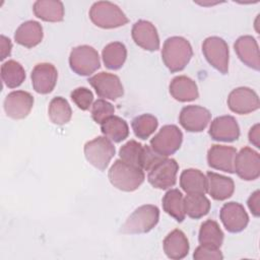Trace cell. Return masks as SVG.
<instances>
[{
	"label": "cell",
	"instance_id": "6da1fadb",
	"mask_svg": "<svg viewBox=\"0 0 260 260\" xmlns=\"http://www.w3.org/2000/svg\"><path fill=\"white\" fill-rule=\"evenodd\" d=\"M192 56V47L185 38L171 37L165 41L161 50V59L171 72L183 70Z\"/></svg>",
	"mask_w": 260,
	"mask_h": 260
},
{
	"label": "cell",
	"instance_id": "7a4b0ae2",
	"mask_svg": "<svg viewBox=\"0 0 260 260\" xmlns=\"http://www.w3.org/2000/svg\"><path fill=\"white\" fill-rule=\"evenodd\" d=\"M108 177L114 187L125 192L135 191L145 179L143 170L131 166L122 159H117L112 165Z\"/></svg>",
	"mask_w": 260,
	"mask_h": 260
},
{
	"label": "cell",
	"instance_id": "3957f363",
	"mask_svg": "<svg viewBox=\"0 0 260 260\" xmlns=\"http://www.w3.org/2000/svg\"><path fill=\"white\" fill-rule=\"evenodd\" d=\"M120 159L144 171H149L166 156L156 153L150 146L142 145L136 140H129L119 150Z\"/></svg>",
	"mask_w": 260,
	"mask_h": 260
},
{
	"label": "cell",
	"instance_id": "277c9868",
	"mask_svg": "<svg viewBox=\"0 0 260 260\" xmlns=\"http://www.w3.org/2000/svg\"><path fill=\"white\" fill-rule=\"evenodd\" d=\"M89 18L93 24L102 28H116L128 22L122 9L110 1H98L89 9Z\"/></svg>",
	"mask_w": 260,
	"mask_h": 260
},
{
	"label": "cell",
	"instance_id": "5b68a950",
	"mask_svg": "<svg viewBox=\"0 0 260 260\" xmlns=\"http://www.w3.org/2000/svg\"><path fill=\"white\" fill-rule=\"evenodd\" d=\"M159 210L155 205L145 204L136 208L121 226L123 234H144L151 231L158 222Z\"/></svg>",
	"mask_w": 260,
	"mask_h": 260
},
{
	"label": "cell",
	"instance_id": "8992f818",
	"mask_svg": "<svg viewBox=\"0 0 260 260\" xmlns=\"http://www.w3.org/2000/svg\"><path fill=\"white\" fill-rule=\"evenodd\" d=\"M69 65L71 70L76 74L81 76H89L101 66L99 53L90 46H77L70 52Z\"/></svg>",
	"mask_w": 260,
	"mask_h": 260
},
{
	"label": "cell",
	"instance_id": "52a82bcc",
	"mask_svg": "<svg viewBox=\"0 0 260 260\" xmlns=\"http://www.w3.org/2000/svg\"><path fill=\"white\" fill-rule=\"evenodd\" d=\"M86 160L100 171H104L115 155V146L106 136H98L84 144Z\"/></svg>",
	"mask_w": 260,
	"mask_h": 260
},
{
	"label": "cell",
	"instance_id": "ba28073f",
	"mask_svg": "<svg viewBox=\"0 0 260 260\" xmlns=\"http://www.w3.org/2000/svg\"><path fill=\"white\" fill-rule=\"evenodd\" d=\"M183 133L176 125H165L151 138L150 147L162 156L174 154L181 146Z\"/></svg>",
	"mask_w": 260,
	"mask_h": 260
},
{
	"label": "cell",
	"instance_id": "9c48e42d",
	"mask_svg": "<svg viewBox=\"0 0 260 260\" xmlns=\"http://www.w3.org/2000/svg\"><path fill=\"white\" fill-rule=\"evenodd\" d=\"M202 53L207 62L222 74L229 71V47L219 37H208L203 41Z\"/></svg>",
	"mask_w": 260,
	"mask_h": 260
},
{
	"label": "cell",
	"instance_id": "30bf717a",
	"mask_svg": "<svg viewBox=\"0 0 260 260\" xmlns=\"http://www.w3.org/2000/svg\"><path fill=\"white\" fill-rule=\"evenodd\" d=\"M178 170V162L174 158L165 157L148 171L147 181L153 188L169 189L176 184Z\"/></svg>",
	"mask_w": 260,
	"mask_h": 260
},
{
	"label": "cell",
	"instance_id": "8fae6325",
	"mask_svg": "<svg viewBox=\"0 0 260 260\" xmlns=\"http://www.w3.org/2000/svg\"><path fill=\"white\" fill-rule=\"evenodd\" d=\"M234 170L245 181L256 180L260 176V155L250 147L242 148L236 154Z\"/></svg>",
	"mask_w": 260,
	"mask_h": 260
},
{
	"label": "cell",
	"instance_id": "7c38bea8",
	"mask_svg": "<svg viewBox=\"0 0 260 260\" xmlns=\"http://www.w3.org/2000/svg\"><path fill=\"white\" fill-rule=\"evenodd\" d=\"M89 84L100 98L116 101L124 93L120 78L112 73L100 72L88 78Z\"/></svg>",
	"mask_w": 260,
	"mask_h": 260
},
{
	"label": "cell",
	"instance_id": "4fadbf2b",
	"mask_svg": "<svg viewBox=\"0 0 260 260\" xmlns=\"http://www.w3.org/2000/svg\"><path fill=\"white\" fill-rule=\"evenodd\" d=\"M228 106L236 114L245 115L259 109L258 94L250 87L241 86L233 89L228 96Z\"/></svg>",
	"mask_w": 260,
	"mask_h": 260
},
{
	"label": "cell",
	"instance_id": "5bb4252c",
	"mask_svg": "<svg viewBox=\"0 0 260 260\" xmlns=\"http://www.w3.org/2000/svg\"><path fill=\"white\" fill-rule=\"evenodd\" d=\"M34 106L32 95L24 90H14L9 92L3 103L6 115L14 120L24 119Z\"/></svg>",
	"mask_w": 260,
	"mask_h": 260
},
{
	"label": "cell",
	"instance_id": "9a60e30c",
	"mask_svg": "<svg viewBox=\"0 0 260 260\" xmlns=\"http://www.w3.org/2000/svg\"><path fill=\"white\" fill-rule=\"evenodd\" d=\"M220 220L230 233H240L246 229L249 216L244 206L238 202H228L223 204L219 212Z\"/></svg>",
	"mask_w": 260,
	"mask_h": 260
},
{
	"label": "cell",
	"instance_id": "2e32d148",
	"mask_svg": "<svg viewBox=\"0 0 260 260\" xmlns=\"http://www.w3.org/2000/svg\"><path fill=\"white\" fill-rule=\"evenodd\" d=\"M211 118L210 112L201 106H186L182 109L179 122L189 132H201L208 125Z\"/></svg>",
	"mask_w": 260,
	"mask_h": 260
},
{
	"label": "cell",
	"instance_id": "e0dca14e",
	"mask_svg": "<svg viewBox=\"0 0 260 260\" xmlns=\"http://www.w3.org/2000/svg\"><path fill=\"white\" fill-rule=\"evenodd\" d=\"M30 78L35 91L41 94H47L54 89L58 72L56 67L51 63H39L34 67Z\"/></svg>",
	"mask_w": 260,
	"mask_h": 260
},
{
	"label": "cell",
	"instance_id": "ac0fdd59",
	"mask_svg": "<svg viewBox=\"0 0 260 260\" xmlns=\"http://www.w3.org/2000/svg\"><path fill=\"white\" fill-rule=\"evenodd\" d=\"M132 39L136 45L146 51H156L159 49V38L155 26L147 20L136 21L131 30Z\"/></svg>",
	"mask_w": 260,
	"mask_h": 260
},
{
	"label": "cell",
	"instance_id": "d6986e66",
	"mask_svg": "<svg viewBox=\"0 0 260 260\" xmlns=\"http://www.w3.org/2000/svg\"><path fill=\"white\" fill-rule=\"evenodd\" d=\"M208 133L213 140L232 142L240 137V128L233 116H220L211 122Z\"/></svg>",
	"mask_w": 260,
	"mask_h": 260
},
{
	"label": "cell",
	"instance_id": "ffe728a7",
	"mask_svg": "<svg viewBox=\"0 0 260 260\" xmlns=\"http://www.w3.org/2000/svg\"><path fill=\"white\" fill-rule=\"evenodd\" d=\"M237 150L233 146L214 144L207 152V162L212 169L225 173H235L234 161Z\"/></svg>",
	"mask_w": 260,
	"mask_h": 260
},
{
	"label": "cell",
	"instance_id": "44dd1931",
	"mask_svg": "<svg viewBox=\"0 0 260 260\" xmlns=\"http://www.w3.org/2000/svg\"><path fill=\"white\" fill-rule=\"evenodd\" d=\"M235 52L239 59L248 67L259 70L260 59H259V48L256 40L252 36H242L234 44Z\"/></svg>",
	"mask_w": 260,
	"mask_h": 260
},
{
	"label": "cell",
	"instance_id": "7402d4cb",
	"mask_svg": "<svg viewBox=\"0 0 260 260\" xmlns=\"http://www.w3.org/2000/svg\"><path fill=\"white\" fill-rule=\"evenodd\" d=\"M207 179V192L214 199L218 201L230 198L235 191V183L232 178L208 172Z\"/></svg>",
	"mask_w": 260,
	"mask_h": 260
},
{
	"label": "cell",
	"instance_id": "603a6c76",
	"mask_svg": "<svg viewBox=\"0 0 260 260\" xmlns=\"http://www.w3.org/2000/svg\"><path fill=\"white\" fill-rule=\"evenodd\" d=\"M171 95L179 102H191L199 96L196 82L188 76L180 75L172 79L169 85Z\"/></svg>",
	"mask_w": 260,
	"mask_h": 260
},
{
	"label": "cell",
	"instance_id": "cb8c5ba5",
	"mask_svg": "<svg viewBox=\"0 0 260 260\" xmlns=\"http://www.w3.org/2000/svg\"><path fill=\"white\" fill-rule=\"evenodd\" d=\"M164 251L168 258L180 260L189 253V242L181 230L172 231L164 240Z\"/></svg>",
	"mask_w": 260,
	"mask_h": 260
},
{
	"label": "cell",
	"instance_id": "d4e9b609",
	"mask_svg": "<svg viewBox=\"0 0 260 260\" xmlns=\"http://www.w3.org/2000/svg\"><path fill=\"white\" fill-rule=\"evenodd\" d=\"M14 40L20 46L32 48L43 40V27L35 20H27L21 23L14 34Z\"/></svg>",
	"mask_w": 260,
	"mask_h": 260
},
{
	"label": "cell",
	"instance_id": "484cf974",
	"mask_svg": "<svg viewBox=\"0 0 260 260\" xmlns=\"http://www.w3.org/2000/svg\"><path fill=\"white\" fill-rule=\"evenodd\" d=\"M32 10L35 15L44 21L58 22L64 18V6L58 0H38L34 3Z\"/></svg>",
	"mask_w": 260,
	"mask_h": 260
},
{
	"label": "cell",
	"instance_id": "4316f807",
	"mask_svg": "<svg viewBox=\"0 0 260 260\" xmlns=\"http://www.w3.org/2000/svg\"><path fill=\"white\" fill-rule=\"evenodd\" d=\"M180 186L187 194H205L207 192V179L201 171L187 169L180 176Z\"/></svg>",
	"mask_w": 260,
	"mask_h": 260
},
{
	"label": "cell",
	"instance_id": "83f0119b",
	"mask_svg": "<svg viewBox=\"0 0 260 260\" xmlns=\"http://www.w3.org/2000/svg\"><path fill=\"white\" fill-rule=\"evenodd\" d=\"M102 58L108 69L118 70L126 61L127 49L125 45L120 42L110 43L103 49Z\"/></svg>",
	"mask_w": 260,
	"mask_h": 260
},
{
	"label": "cell",
	"instance_id": "f1b7e54d",
	"mask_svg": "<svg viewBox=\"0 0 260 260\" xmlns=\"http://www.w3.org/2000/svg\"><path fill=\"white\" fill-rule=\"evenodd\" d=\"M198 240L200 245L219 249L223 242V233L215 220H205L199 230Z\"/></svg>",
	"mask_w": 260,
	"mask_h": 260
},
{
	"label": "cell",
	"instance_id": "f546056e",
	"mask_svg": "<svg viewBox=\"0 0 260 260\" xmlns=\"http://www.w3.org/2000/svg\"><path fill=\"white\" fill-rule=\"evenodd\" d=\"M162 208L166 213L174 217L177 221L181 222L185 219L184 197L180 190L171 189L162 197Z\"/></svg>",
	"mask_w": 260,
	"mask_h": 260
},
{
	"label": "cell",
	"instance_id": "4dcf8cb0",
	"mask_svg": "<svg viewBox=\"0 0 260 260\" xmlns=\"http://www.w3.org/2000/svg\"><path fill=\"white\" fill-rule=\"evenodd\" d=\"M101 130L108 139L114 142H121L129 135V127L126 121L114 115L101 124Z\"/></svg>",
	"mask_w": 260,
	"mask_h": 260
},
{
	"label": "cell",
	"instance_id": "1f68e13d",
	"mask_svg": "<svg viewBox=\"0 0 260 260\" xmlns=\"http://www.w3.org/2000/svg\"><path fill=\"white\" fill-rule=\"evenodd\" d=\"M1 78L7 87L15 88L24 81L25 71L17 61L8 60L1 65Z\"/></svg>",
	"mask_w": 260,
	"mask_h": 260
},
{
	"label": "cell",
	"instance_id": "d6a6232c",
	"mask_svg": "<svg viewBox=\"0 0 260 260\" xmlns=\"http://www.w3.org/2000/svg\"><path fill=\"white\" fill-rule=\"evenodd\" d=\"M185 213L191 218H201L210 209V201L204 194H188L184 198Z\"/></svg>",
	"mask_w": 260,
	"mask_h": 260
},
{
	"label": "cell",
	"instance_id": "836d02e7",
	"mask_svg": "<svg viewBox=\"0 0 260 260\" xmlns=\"http://www.w3.org/2000/svg\"><path fill=\"white\" fill-rule=\"evenodd\" d=\"M48 114L50 120L54 124L64 125L70 121L72 111L68 102L64 98L56 96L49 104Z\"/></svg>",
	"mask_w": 260,
	"mask_h": 260
},
{
	"label": "cell",
	"instance_id": "e575fe53",
	"mask_svg": "<svg viewBox=\"0 0 260 260\" xmlns=\"http://www.w3.org/2000/svg\"><path fill=\"white\" fill-rule=\"evenodd\" d=\"M158 125L157 119L150 114H142L135 117L132 120L131 126L136 137L140 139H147L154 131Z\"/></svg>",
	"mask_w": 260,
	"mask_h": 260
},
{
	"label": "cell",
	"instance_id": "d590c367",
	"mask_svg": "<svg viewBox=\"0 0 260 260\" xmlns=\"http://www.w3.org/2000/svg\"><path fill=\"white\" fill-rule=\"evenodd\" d=\"M115 113L114 106L104 99L96 100L91 106V117L95 123L102 124Z\"/></svg>",
	"mask_w": 260,
	"mask_h": 260
},
{
	"label": "cell",
	"instance_id": "8d00e7d4",
	"mask_svg": "<svg viewBox=\"0 0 260 260\" xmlns=\"http://www.w3.org/2000/svg\"><path fill=\"white\" fill-rule=\"evenodd\" d=\"M70 96L72 102L82 111H86L92 106L93 94L91 90L86 87H77L73 89Z\"/></svg>",
	"mask_w": 260,
	"mask_h": 260
},
{
	"label": "cell",
	"instance_id": "74e56055",
	"mask_svg": "<svg viewBox=\"0 0 260 260\" xmlns=\"http://www.w3.org/2000/svg\"><path fill=\"white\" fill-rule=\"evenodd\" d=\"M193 258L195 260H204V259H215V260H221L223 258L221 252L219 249L216 248H210L206 246H198L193 254Z\"/></svg>",
	"mask_w": 260,
	"mask_h": 260
},
{
	"label": "cell",
	"instance_id": "f35d334b",
	"mask_svg": "<svg viewBox=\"0 0 260 260\" xmlns=\"http://www.w3.org/2000/svg\"><path fill=\"white\" fill-rule=\"evenodd\" d=\"M247 204L252 214L258 217L260 215V191L259 190H256L254 193L251 194V196L248 198Z\"/></svg>",
	"mask_w": 260,
	"mask_h": 260
},
{
	"label": "cell",
	"instance_id": "ab89813d",
	"mask_svg": "<svg viewBox=\"0 0 260 260\" xmlns=\"http://www.w3.org/2000/svg\"><path fill=\"white\" fill-rule=\"evenodd\" d=\"M0 49H1V57H0L1 60H4L6 57H8L12 49V44L10 39L6 38L3 35H1L0 37Z\"/></svg>",
	"mask_w": 260,
	"mask_h": 260
},
{
	"label": "cell",
	"instance_id": "60d3db41",
	"mask_svg": "<svg viewBox=\"0 0 260 260\" xmlns=\"http://www.w3.org/2000/svg\"><path fill=\"white\" fill-rule=\"evenodd\" d=\"M260 126L259 124H255L249 131V141L256 146L257 148L260 147Z\"/></svg>",
	"mask_w": 260,
	"mask_h": 260
}]
</instances>
